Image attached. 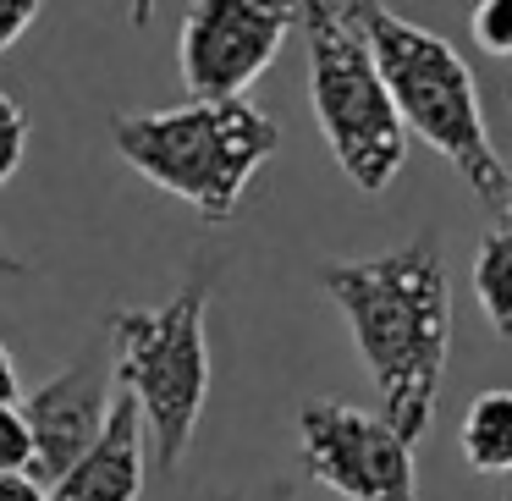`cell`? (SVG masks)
I'll use <instances>...</instances> for the list:
<instances>
[{
    "label": "cell",
    "mask_w": 512,
    "mask_h": 501,
    "mask_svg": "<svg viewBox=\"0 0 512 501\" xmlns=\"http://www.w3.org/2000/svg\"><path fill=\"white\" fill-rule=\"evenodd\" d=\"M0 501H50V490L34 474H12V479H0Z\"/></svg>",
    "instance_id": "obj_16"
},
{
    "label": "cell",
    "mask_w": 512,
    "mask_h": 501,
    "mask_svg": "<svg viewBox=\"0 0 512 501\" xmlns=\"http://www.w3.org/2000/svg\"><path fill=\"white\" fill-rule=\"evenodd\" d=\"M116 155L155 182L160 193L193 204L204 221H226L270 166L281 144L276 116L248 100L226 105H171V111H127L111 122Z\"/></svg>",
    "instance_id": "obj_3"
},
{
    "label": "cell",
    "mask_w": 512,
    "mask_h": 501,
    "mask_svg": "<svg viewBox=\"0 0 512 501\" xmlns=\"http://www.w3.org/2000/svg\"><path fill=\"white\" fill-rule=\"evenodd\" d=\"M0 276H23V259L6 254V243H0Z\"/></svg>",
    "instance_id": "obj_18"
},
{
    "label": "cell",
    "mask_w": 512,
    "mask_h": 501,
    "mask_svg": "<svg viewBox=\"0 0 512 501\" xmlns=\"http://www.w3.org/2000/svg\"><path fill=\"white\" fill-rule=\"evenodd\" d=\"M364 34L408 133L430 144L441 160H452V171L474 188V199L507 221L512 166L490 144L485 105H479V83L468 61L441 34L397 17L391 6H364Z\"/></svg>",
    "instance_id": "obj_2"
},
{
    "label": "cell",
    "mask_w": 512,
    "mask_h": 501,
    "mask_svg": "<svg viewBox=\"0 0 512 501\" xmlns=\"http://www.w3.org/2000/svg\"><path fill=\"white\" fill-rule=\"evenodd\" d=\"M144 408L138 397L116 380V408L94 452L50 490V501H138L144 490Z\"/></svg>",
    "instance_id": "obj_9"
},
{
    "label": "cell",
    "mask_w": 512,
    "mask_h": 501,
    "mask_svg": "<svg viewBox=\"0 0 512 501\" xmlns=\"http://www.w3.org/2000/svg\"><path fill=\"white\" fill-rule=\"evenodd\" d=\"M34 17H39L34 0H0V56H6V50L34 28Z\"/></svg>",
    "instance_id": "obj_15"
},
{
    "label": "cell",
    "mask_w": 512,
    "mask_h": 501,
    "mask_svg": "<svg viewBox=\"0 0 512 501\" xmlns=\"http://www.w3.org/2000/svg\"><path fill=\"white\" fill-rule=\"evenodd\" d=\"M0 402H17V364L6 353V342H0Z\"/></svg>",
    "instance_id": "obj_17"
},
{
    "label": "cell",
    "mask_w": 512,
    "mask_h": 501,
    "mask_svg": "<svg viewBox=\"0 0 512 501\" xmlns=\"http://www.w3.org/2000/svg\"><path fill=\"white\" fill-rule=\"evenodd\" d=\"M34 474V430L23 402H0V479Z\"/></svg>",
    "instance_id": "obj_12"
},
{
    "label": "cell",
    "mask_w": 512,
    "mask_h": 501,
    "mask_svg": "<svg viewBox=\"0 0 512 501\" xmlns=\"http://www.w3.org/2000/svg\"><path fill=\"white\" fill-rule=\"evenodd\" d=\"M320 292L342 309L347 336L375 380L380 413L413 446L430 435L452 358V292L435 237H408L402 248L369 259H325Z\"/></svg>",
    "instance_id": "obj_1"
},
{
    "label": "cell",
    "mask_w": 512,
    "mask_h": 501,
    "mask_svg": "<svg viewBox=\"0 0 512 501\" xmlns=\"http://www.w3.org/2000/svg\"><path fill=\"white\" fill-rule=\"evenodd\" d=\"M226 501H237V496H226Z\"/></svg>",
    "instance_id": "obj_21"
},
{
    "label": "cell",
    "mask_w": 512,
    "mask_h": 501,
    "mask_svg": "<svg viewBox=\"0 0 512 501\" xmlns=\"http://www.w3.org/2000/svg\"><path fill=\"white\" fill-rule=\"evenodd\" d=\"M210 270H193L177 298L160 309H116L111 314V353L116 380L138 397L160 474H177L193 446V430L210 402Z\"/></svg>",
    "instance_id": "obj_5"
},
{
    "label": "cell",
    "mask_w": 512,
    "mask_h": 501,
    "mask_svg": "<svg viewBox=\"0 0 512 501\" xmlns=\"http://www.w3.org/2000/svg\"><path fill=\"white\" fill-rule=\"evenodd\" d=\"M298 28V6H259V0H199L182 17L177 67L199 105L243 100L265 67L276 61L281 39Z\"/></svg>",
    "instance_id": "obj_7"
},
{
    "label": "cell",
    "mask_w": 512,
    "mask_h": 501,
    "mask_svg": "<svg viewBox=\"0 0 512 501\" xmlns=\"http://www.w3.org/2000/svg\"><path fill=\"white\" fill-rule=\"evenodd\" d=\"M309 45V105L358 193H386L408 160V122L364 34V6H298Z\"/></svg>",
    "instance_id": "obj_4"
},
{
    "label": "cell",
    "mask_w": 512,
    "mask_h": 501,
    "mask_svg": "<svg viewBox=\"0 0 512 501\" xmlns=\"http://www.w3.org/2000/svg\"><path fill=\"white\" fill-rule=\"evenodd\" d=\"M468 276H474V298H479V309H485L490 331L512 342V232L507 226L479 237L474 270H468Z\"/></svg>",
    "instance_id": "obj_11"
},
{
    "label": "cell",
    "mask_w": 512,
    "mask_h": 501,
    "mask_svg": "<svg viewBox=\"0 0 512 501\" xmlns=\"http://www.w3.org/2000/svg\"><path fill=\"white\" fill-rule=\"evenodd\" d=\"M276 501H298V496H292V485H287V479L276 485Z\"/></svg>",
    "instance_id": "obj_19"
},
{
    "label": "cell",
    "mask_w": 512,
    "mask_h": 501,
    "mask_svg": "<svg viewBox=\"0 0 512 501\" xmlns=\"http://www.w3.org/2000/svg\"><path fill=\"white\" fill-rule=\"evenodd\" d=\"M474 45L490 56H512V0H479L474 6Z\"/></svg>",
    "instance_id": "obj_14"
},
{
    "label": "cell",
    "mask_w": 512,
    "mask_h": 501,
    "mask_svg": "<svg viewBox=\"0 0 512 501\" xmlns=\"http://www.w3.org/2000/svg\"><path fill=\"white\" fill-rule=\"evenodd\" d=\"M501 226H507V232H512V204H507V221H501Z\"/></svg>",
    "instance_id": "obj_20"
},
{
    "label": "cell",
    "mask_w": 512,
    "mask_h": 501,
    "mask_svg": "<svg viewBox=\"0 0 512 501\" xmlns=\"http://www.w3.org/2000/svg\"><path fill=\"white\" fill-rule=\"evenodd\" d=\"M507 501H512V496H507Z\"/></svg>",
    "instance_id": "obj_22"
},
{
    "label": "cell",
    "mask_w": 512,
    "mask_h": 501,
    "mask_svg": "<svg viewBox=\"0 0 512 501\" xmlns=\"http://www.w3.org/2000/svg\"><path fill=\"white\" fill-rule=\"evenodd\" d=\"M111 408H116V353H111V331H105L61 375H50L34 397H23L28 430H34V479L39 485L56 490L94 452V441L111 424Z\"/></svg>",
    "instance_id": "obj_8"
},
{
    "label": "cell",
    "mask_w": 512,
    "mask_h": 501,
    "mask_svg": "<svg viewBox=\"0 0 512 501\" xmlns=\"http://www.w3.org/2000/svg\"><path fill=\"white\" fill-rule=\"evenodd\" d=\"M23 155H28V116L12 94H0V188L17 177Z\"/></svg>",
    "instance_id": "obj_13"
},
{
    "label": "cell",
    "mask_w": 512,
    "mask_h": 501,
    "mask_svg": "<svg viewBox=\"0 0 512 501\" xmlns=\"http://www.w3.org/2000/svg\"><path fill=\"white\" fill-rule=\"evenodd\" d=\"M298 446L314 485L342 501H419L413 441L386 419L342 397H309L298 408Z\"/></svg>",
    "instance_id": "obj_6"
},
{
    "label": "cell",
    "mask_w": 512,
    "mask_h": 501,
    "mask_svg": "<svg viewBox=\"0 0 512 501\" xmlns=\"http://www.w3.org/2000/svg\"><path fill=\"white\" fill-rule=\"evenodd\" d=\"M457 446L474 474H512V391H479L457 424Z\"/></svg>",
    "instance_id": "obj_10"
}]
</instances>
